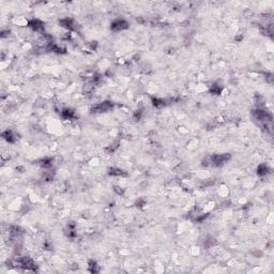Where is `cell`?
<instances>
[{
  "mask_svg": "<svg viewBox=\"0 0 274 274\" xmlns=\"http://www.w3.org/2000/svg\"><path fill=\"white\" fill-rule=\"evenodd\" d=\"M127 24L124 21H116L112 22V28L114 30H121L123 28H127Z\"/></svg>",
  "mask_w": 274,
  "mask_h": 274,
  "instance_id": "1",
  "label": "cell"
}]
</instances>
